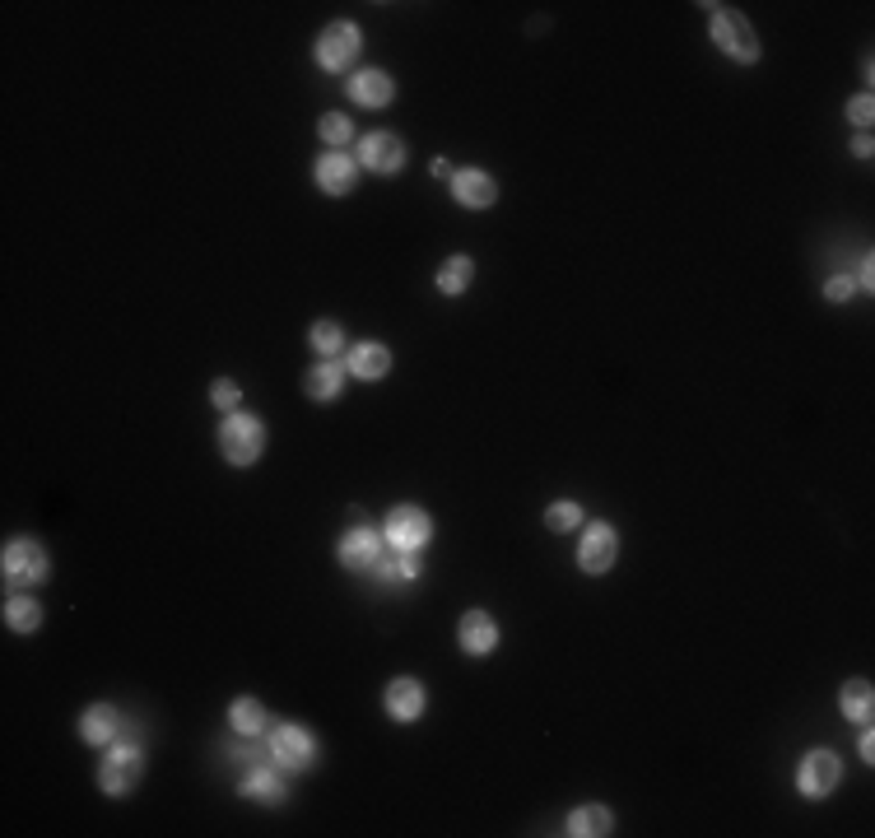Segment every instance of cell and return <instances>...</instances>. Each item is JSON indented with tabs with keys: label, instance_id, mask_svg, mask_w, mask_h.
I'll return each mask as SVG.
<instances>
[{
	"label": "cell",
	"instance_id": "6da1fadb",
	"mask_svg": "<svg viewBox=\"0 0 875 838\" xmlns=\"http://www.w3.org/2000/svg\"><path fill=\"white\" fill-rule=\"evenodd\" d=\"M219 447H224V457L233 466H252L261 457V447H266V433H261V424L252 415H229L224 429H219Z\"/></svg>",
	"mask_w": 875,
	"mask_h": 838
},
{
	"label": "cell",
	"instance_id": "7a4b0ae2",
	"mask_svg": "<svg viewBox=\"0 0 875 838\" xmlns=\"http://www.w3.org/2000/svg\"><path fill=\"white\" fill-rule=\"evenodd\" d=\"M708 10V19H713V38L722 42V52L736 56V61H754L759 56V42H754L750 24H745L736 10H727V5H703Z\"/></svg>",
	"mask_w": 875,
	"mask_h": 838
},
{
	"label": "cell",
	"instance_id": "3957f363",
	"mask_svg": "<svg viewBox=\"0 0 875 838\" xmlns=\"http://www.w3.org/2000/svg\"><path fill=\"white\" fill-rule=\"evenodd\" d=\"M140 773H145V759H140V750L135 745H117L108 755V764H103V792H112V797H126L135 783H140Z\"/></svg>",
	"mask_w": 875,
	"mask_h": 838
},
{
	"label": "cell",
	"instance_id": "277c9868",
	"mask_svg": "<svg viewBox=\"0 0 875 838\" xmlns=\"http://www.w3.org/2000/svg\"><path fill=\"white\" fill-rule=\"evenodd\" d=\"M354 56H359V28L354 24H331L322 38H317V61H322L326 70L354 66Z\"/></svg>",
	"mask_w": 875,
	"mask_h": 838
},
{
	"label": "cell",
	"instance_id": "5b68a950",
	"mask_svg": "<svg viewBox=\"0 0 875 838\" xmlns=\"http://www.w3.org/2000/svg\"><path fill=\"white\" fill-rule=\"evenodd\" d=\"M429 513H419V508H396V513L387 517V541L401 550V555H410V550H419V545L429 541Z\"/></svg>",
	"mask_w": 875,
	"mask_h": 838
},
{
	"label": "cell",
	"instance_id": "8992f818",
	"mask_svg": "<svg viewBox=\"0 0 875 838\" xmlns=\"http://www.w3.org/2000/svg\"><path fill=\"white\" fill-rule=\"evenodd\" d=\"M615 555H620V536H615L606 522L587 527V536H582V545H578V564L587 568V573H606V568L615 564Z\"/></svg>",
	"mask_w": 875,
	"mask_h": 838
},
{
	"label": "cell",
	"instance_id": "52a82bcc",
	"mask_svg": "<svg viewBox=\"0 0 875 838\" xmlns=\"http://www.w3.org/2000/svg\"><path fill=\"white\" fill-rule=\"evenodd\" d=\"M838 778H843V764H838V755H829V750H815V755L801 764V792H806V797H829L838 787Z\"/></svg>",
	"mask_w": 875,
	"mask_h": 838
},
{
	"label": "cell",
	"instance_id": "ba28073f",
	"mask_svg": "<svg viewBox=\"0 0 875 838\" xmlns=\"http://www.w3.org/2000/svg\"><path fill=\"white\" fill-rule=\"evenodd\" d=\"M47 573V555L33 541H10L5 545V578L10 582H38Z\"/></svg>",
	"mask_w": 875,
	"mask_h": 838
},
{
	"label": "cell",
	"instance_id": "9c48e42d",
	"mask_svg": "<svg viewBox=\"0 0 875 838\" xmlns=\"http://www.w3.org/2000/svg\"><path fill=\"white\" fill-rule=\"evenodd\" d=\"M359 159L373 168V173H396L405 163V145L391 131H373V136H364V145H359Z\"/></svg>",
	"mask_w": 875,
	"mask_h": 838
},
{
	"label": "cell",
	"instance_id": "30bf717a",
	"mask_svg": "<svg viewBox=\"0 0 875 838\" xmlns=\"http://www.w3.org/2000/svg\"><path fill=\"white\" fill-rule=\"evenodd\" d=\"M270 755H275V764H284V769H303L312 759V736L303 727H280L270 736Z\"/></svg>",
	"mask_w": 875,
	"mask_h": 838
},
{
	"label": "cell",
	"instance_id": "8fae6325",
	"mask_svg": "<svg viewBox=\"0 0 875 838\" xmlns=\"http://www.w3.org/2000/svg\"><path fill=\"white\" fill-rule=\"evenodd\" d=\"M452 196H457L466 210H485V205H494L499 187H494V177H489V173H480V168H466V173L452 177Z\"/></svg>",
	"mask_w": 875,
	"mask_h": 838
},
{
	"label": "cell",
	"instance_id": "7c38bea8",
	"mask_svg": "<svg viewBox=\"0 0 875 838\" xmlns=\"http://www.w3.org/2000/svg\"><path fill=\"white\" fill-rule=\"evenodd\" d=\"M419 708H424V690H419V680L401 676L387 685V713L396 717V722H415Z\"/></svg>",
	"mask_w": 875,
	"mask_h": 838
},
{
	"label": "cell",
	"instance_id": "4fadbf2b",
	"mask_svg": "<svg viewBox=\"0 0 875 838\" xmlns=\"http://www.w3.org/2000/svg\"><path fill=\"white\" fill-rule=\"evenodd\" d=\"M494 643H499L494 620H489L485 610H471V615L461 620V648L471 652V657H485V652H494Z\"/></svg>",
	"mask_w": 875,
	"mask_h": 838
},
{
	"label": "cell",
	"instance_id": "5bb4252c",
	"mask_svg": "<svg viewBox=\"0 0 875 838\" xmlns=\"http://www.w3.org/2000/svg\"><path fill=\"white\" fill-rule=\"evenodd\" d=\"M317 187H322L326 196H345V191L354 187V163L345 159V154H326V159H317Z\"/></svg>",
	"mask_w": 875,
	"mask_h": 838
},
{
	"label": "cell",
	"instance_id": "9a60e30c",
	"mask_svg": "<svg viewBox=\"0 0 875 838\" xmlns=\"http://www.w3.org/2000/svg\"><path fill=\"white\" fill-rule=\"evenodd\" d=\"M340 564L345 568H377V531H350L340 541Z\"/></svg>",
	"mask_w": 875,
	"mask_h": 838
},
{
	"label": "cell",
	"instance_id": "2e32d148",
	"mask_svg": "<svg viewBox=\"0 0 875 838\" xmlns=\"http://www.w3.org/2000/svg\"><path fill=\"white\" fill-rule=\"evenodd\" d=\"M350 94H354V103H364V108H387L396 89H391V80L382 70H364V75H354Z\"/></svg>",
	"mask_w": 875,
	"mask_h": 838
},
{
	"label": "cell",
	"instance_id": "e0dca14e",
	"mask_svg": "<svg viewBox=\"0 0 875 838\" xmlns=\"http://www.w3.org/2000/svg\"><path fill=\"white\" fill-rule=\"evenodd\" d=\"M391 368V354L382 350V345H373V340H364V345H354L350 350V373L354 378H382Z\"/></svg>",
	"mask_w": 875,
	"mask_h": 838
},
{
	"label": "cell",
	"instance_id": "ac0fdd59",
	"mask_svg": "<svg viewBox=\"0 0 875 838\" xmlns=\"http://www.w3.org/2000/svg\"><path fill=\"white\" fill-rule=\"evenodd\" d=\"M80 736L89 745H108L112 736H117V713H112L108 703H98V708H89L80 722Z\"/></svg>",
	"mask_w": 875,
	"mask_h": 838
},
{
	"label": "cell",
	"instance_id": "d6986e66",
	"mask_svg": "<svg viewBox=\"0 0 875 838\" xmlns=\"http://www.w3.org/2000/svg\"><path fill=\"white\" fill-rule=\"evenodd\" d=\"M615 829V820H610L606 806H582V811H573V820H568V834L578 838H601Z\"/></svg>",
	"mask_w": 875,
	"mask_h": 838
},
{
	"label": "cell",
	"instance_id": "ffe728a7",
	"mask_svg": "<svg viewBox=\"0 0 875 838\" xmlns=\"http://www.w3.org/2000/svg\"><path fill=\"white\" fill-rule=\"evenodd\" d=\"M471 280H475V261L471 257H452L443 271H438V289H443V294H466Z\"/></svg>",
	"mask_w": 875,
	"mask_h": 838
},
{
	"label": "cell",
	"instance_id": "44dd1931",
	"mask_svg": "<svg viewBox=\"0 0 875 838\" xmlns=\"http://www.w3.org/2000/svg\"><path fill=\"white\" fill-rule=\"evenodd\" d=\"M303 387H308L312 401H331V396L340 392V364H331V359H326V364H317L308 378H303Z\"/></svg>",
	"mask_w": 875,
	"mask_h": 838
},
{
	"label": "cell",
	"instance_id": "7402d4cb",
	"mask_svg": "<svg viewBox=\"0 0 875 838\" xmlns=\"http://www.w3.org/2000/svg\"><path fill=\"white\" fill-rule=\"evenodd\" d=\"M5 624H10L14 634H33V629L42 624L38 601H28V596H14L10 606H5Z\"/></svg>",
	"mask_w": 875,
	"mask_h": 838
},
{
	"label": "cell",
	"instance_id": "603a6c76",
	"mask_svg": "<svg viewBox=\"0 0 875 838\" xmlns=\"http://www.w3.org/2000/svg\"><path fill=\"white\" fill-rule=\"evenodd\" d=\"M243 787H247V797H256V801H280L284 797V783H280V773L275 769H252Z\"/></svg>",
	"mask_w": 875,
	"mask_h": 838
},
{
	"label": "cell",
	"instance_id": "cb8c5ba5",
	"mask_svg": "<svg viewBox=\"0 0 875 838\" xmlns=\"http://www.w3.org/2000/svg\"><path fill=\"white\" fill-rule=\"evenodd\" d=\"M871 685L866 680H848V690H843V713L852 717V722H866L871 717Z\"/></svg>",
	"mask_w": 875,
	"mask_h": 838
},
{
	"label": "cell",
	"instance_id": "d4e9b609",
	"mask_svg": "<svg viewBox=\"0 0 875 838\" xmlns=\"http://www.w3.org/2000/svg\"><path fill=\"white\" fill-rule=\"evenodd\" d=\"M229 717H233V731H243V736H256V731L266 727V713H261V703L256 699H238Z\"/></svg>",
	"mask_w": 875,
	"mask_h": 838
},
{
	"label": "cell",
	"instance_id": "484cf974",
	"mask_svg": "<svg viewBox=\"0 0 875 838\" xmlns=\"http://www.w3.org/2000/svg\"><path fill=\"white\" fill-rule=\"evenodd\" d=\"M545 522H550V531H573V527H582V508L578 503H554L550 513H545Z\"/></svg>",
	"mask_w": 875,
	"mask_h": 838
},
{
	"label": "cell",
	"instance_id": "4316f807",
	"mask_svg": "<svg viewBox=\"0 0 875 838\" xmlns=\"http://www.w3.org/2000/svg\"><path fill=\"white\" fill-rule=\"evenodd\" d=\"M312 345H317V350L331 359V354L340 350V326H336V322H317V326H312Z\"/></svg>",
	"mask_w": 875,
	"mask_h": 838
},
{
	"label": "cell",
	"instance_id": "83f0119b",
	"mask_svg": "<svg viewBox=\"0 0 875 838\" xmlns=\"http://www.w3.org/2000/svg\"><path fill=\"white\" fill-rule=\"evenodd\" d=\"M322 136L331 140V145H345V140H350V122H345L340 112H331V117H322Z\"/></svg>",
	"mask_w": 875,
	"mask_h": 838
},
{
	"label": "cell",
	"instance_id": "f1b7e54d",
	"mask_svg": "<svg viewBox=\"0 0 875 838\" xmlns=\"http://www.w3.org/2000/svg\"><path fill=\"white\" fill-rule=\"evenodd\" d=\"M871 112H875L871 94H862V98H852V103H848V117H852L857 126H871Z\"/></svg>",
	"mask_w": 875,
	"mask_h": 838
},
{
	"label": "cell",
	"instance_id": "f546056e",
	"mask_svg": "<svg viewBox=\"0 0 875 838\" xmlns=\"http://www.w3.org/2000/svg\"><path fill=\"white\" fill-rule=\"evenodd\" d=\"M852 289H857V284H852L848 275H834V280L824 284V294L834 298V303H843V298H852Z\"/></svg>",
	"mask_w": 875,
	"mask_h": 838
},
{
	"label": "cell",
	"instance_id": "4dcf8cb0",
	"mask_svg": "<svg viewBox=\"0 0 875 838\" xmlns=\"http://www.w3.org/2000/svg\"><path fill=\"white\" fill-rule=\"evenodd\" d=\"M382 578H387V582L415 578V564H410V559H391V564H382Z\"/></svg>",
	"mask_w": 875,
	"mask_h": 838
},
{
	"label": "cell",
	"instance_id": "1f68e13d",
	"mask_svg": "<svg viewBox=\"0 0 875 838\" xmlns=\"http://www.w3.org/2000/svg\"><path fill=\"white\" fill-rule=\"evenodd\" d=\"M215 406H224V410L238 406V387L233 382H215Z\"/></svg>",
	"mask_w": 875,
	"mask_h": 838
}]
</instances>
